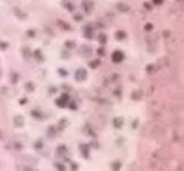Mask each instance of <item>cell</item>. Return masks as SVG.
Listing matches in <instances>:
<instances>
[{"label":"cell","mask_w":184,"mask_h":171,"mask_svg":"<svg viewBox=\"0 0 184 171\" xmlns=\"http://www.w3.org/2000/svg\"><path fill=\"white\" fill-rule=\"evenodd\" d=\"M68 100H69V96L65 93V95H62V97H59V99L56 100V106L65 108V106H68Z\"/></svg>","instance_id":"1"},{"label":"cell","mask_w":184,"mask_h":171,"mask_svg":"<svg viewBox=\"0 0 184 171\" xmlns=\"http://www.w3.org/2000/svg\"><path fill=\"white\" fill-rule=\"evenodd\" d=\"M85 77H87V72H85L84 69H80V71H77V74H75V78L78 81L85 80Z\"/></svg>","instance_id":"2"},{"label":"cell","mask_w":184,"mask_h":171,"mask_svg":"<svg viewBox=\"0 0 184 171\" xmlns=\"http://www.w3.org/2000/svg\"><path fill=\"white\" fill-rule=\"evenodd\" d=\"M13 124H15V127H22L24 126V118L21 117V115L13 117Z\"/></svg>","instance_id":"3"},{"label":"cell","mask_w":184,"mask_h":171,"mask_svg":"<svg viewBox=\"0 0 184 171\" xmlns=\"http://www.w3.org/2000/svg\"><path fill=\"white\" fill-rule=\"evenodd\" d=\"M31 115H33V118H37V120H43V118H44V115L41 114L39 109H33V111H31Z\"/></svg>","instance_id":"4"},{"label":"cell","mask_w":184,"mask_h":171,"mask_svg":"<svg viewBox=\"0 0 184 171\" xmlns=\"http://www.w3.org/2000/svg\"><path fill=\"white\" fill-rule=\"evenodd\" d=\"M56 152L59 155H65L68 152V148L65 146V145H61V146H58V149H56Z\"/></svg>","instance_id":"5"},{"label":"cell","mask_w":184,"mask_h":171,"mask_svg":"<svg viewBox=\"0 0 184 171\" xmlns=\"http://www.w3.org/2000/svg\"><path fill=\"white\" fill-rule=\"evenodd\" d=\"M80 150H83V155L85 158H89V148L85 145H80Z\"/></svg>","instance_id":"6"},{"label":"cell","mask_w":184,"mask_h":171,"mask_svg":"<svg viewBox=\"0 0 184 171\" xmlns=\"http://www.w3.org/2000/svg\"><path fill=\"white\" fill-rule=\"evenodd\" d=\"M56 131H58V128L56 127H49V130H47V134H49V137H53L56 134Z\"/></svg>","instance_id":"7"},{"label":"cell","mask_w":184,"mask_h":171,"mask_svg":"<svg viewBox=\"0 0 184 171\" xmlns=\"http://www.w3.org/2000/svg\"><path fill=\"white\" fill-rule=\"evenodd\" d=\"M121 59H122V53L121 52H115L113 53V61L117 62V61H121Z\"/></svg>","instance_id":"8"},{"label":"cell","mask_w":184,"mask_h":171,"mask_svg":"<svg viewBox=\"0 0 184 171\" xmlns=\"http://www.w3.org/2000/svg\"><path fill=\"white\" fill-rule=\"evenodd\" d=\"M25 89H27V91L31 93V91H34V84L33 83H27V84H25Z\"/></svg>","instance_id":"9"},{"label":"cell","mask_w":184,"mask_h":171,"mask_svg":"<svg viewBox=\"0 0 184 171\" xmlns=\"http://www.w3.org/2000/svg\"><path fill=\"white\" fill-rule=\"evenodd\" d=\"M34 148H35V149H41V148H43V140H37V142L34 143Z\"/></svg>","instance_id":"10"},{"label":"cell","mask_w":184,"mask_h":171,"mask_svg":"<svg viewBox=\"0 0 184 171\" xmlns=\"http://www.w3.org/2000/svg\"><path fill=\"white\" fill-rule=\"evenodd\" d=\"M67 126V121L65 120H62L61 122H59V126H58V128H59V130H63V127Z\"/></svg>","instance_id":"11"},{"label":"cell","mask_w":184,"mask_h":171,"mask_svg":"<svg viewBox=\"0 0 184 171\" xmlns=\"http://www.w3.org/2000/svg\"><path fill=\"white\" fill-rule=\"evenodd\" d=\"M68 108H71V109L75 111V109H77V103L75 102H68Z\"/></svg>","instance_id":"12"},{"label":"cell","mask_w":184,"mask_h":171,"mask_svg":"<svg viewBox=\"0 0 184 171\" xmlns=\"http://www.w3.org/2000/svg\"><path fill=\"white\" fill-rule=\"evenodd\" d=\"M113 124H115V127H118V128H119V127L122 126V120H119V118H118V120L113 121Z\"/></svg>","instance_id":"13"},{"label":"cell","mask_w":184,"mask_h":171,"mask_svg":"<svg viewBox=\"0 0 184 171\" xmlns=\"http://www.w3.org/2000/svg\"><path fill=\"white\" fill-rule=\"evenodd\" d=\"M71 170H72V171H77V170H78V165H77L75 162H71Z\"/></svg>","instance_id":"14"},{"label":"cell","mask_w":184,"mask_h":171,"mask_svg":"<svg viewBox=\"0 0 184 171\" xmlns=\"http://www.w3.org/2000/svg\"><path fill=\"white\" fill-rule=\"evenodd\" d=\"M56 168H58V170H59V171H65V167H63V165H62V164H56Z\"/></svg>","instance_id":"15"},{"label":"cell","mask_w":184,"mask_h":171,"mask_svg":"<svg viewBox=\"0 0 184 171\" xmlns=\"http://www.w3.org/2000/svg\"><path fill=\"white\" fill-rule=\"evenodd\" d=\"M112 168H113V170H118V168H119V164H118V162H115V164L112 165Z\"/></svg>","instance_id":"16"},{"label":"cell","mask_w":184,"mask_h":171,"mask_svg":"<svg viewBox=\"0 0 184 171\" xmlns=\"http://www.w3.org/2000/svg\"><path fill=\"white\" fill-rule=\"evenodd\" d=\"M19 103H21V105H24V103H27V99H21V100H19Z\"/></svg>","instance_id":"17"},{"label":"cell","mask_w":184,"mask_h":171,"mask_svg":"<svg viewBox=\"0 0 184 171\" xmlns=\"http://www.w3.org/2000/svg\"><path fill=\"white\" fill-rule=\"evenodd\" d=\"M118 37H119V39H124V33H118Z\"/></svg>","instance_id":"18"},{"label":"cell","mask_w":184,"mask_h":171,"mask_svg":"<svg viewBox=\"0 0 184 171\" xmlns=\"http://www.w3.org/2000/svg\"><path fill=\"white\" fill-rule=\"evenodd\" d=\"M162 0H155V3H161Z\"/></svg>","instance_id":"19"},{"label":"cell","mask_w":184,"mask_h":171,"mask_svg":"<svg viewBox=\"0 0 184 171\" xmlns=\"http://www.w3.org/2000/svg\"><path fill=\"white\" fill-rule=\"evenodd\" d=\"M0 136H2V133H0Z\"/></svg>","instance_id":"20"}]
</instances>
